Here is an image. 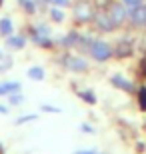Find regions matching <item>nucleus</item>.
Here are the masks:
<instances>
[{
    "instance_id": "24",
    "label": "nucleus",
    "mask_w": 146,
    "mask_h": 154,
    "mask_svg": "<svg viewBox=\"0 0 146 154\" xmlns=\"http://www.w3.org/2000/svg\"><path fill=\"white\" fill-rule=\"evenodd\" d=\"M74 154H96V150H78V152H74Z\"/></svg>"
},
{
    "instance_id": "21",
    "label": "nucleus",
    "mask_w": 146,
    "mask_h": 154,
    "mask_svg": "<svg viewBox=\"0 0 146 154\" xmlns=\"http://www.w3.org/2000/svg\"><path fill=\"white\" fill-rule=\"evenodd\" d=\"M80 130H84L86 134H92V132H94V130H92V126H90V124H80Z\"/></svg>"
},
{
    "instance_id": "22",
    "label": "nucleus",
    "mask_w": 146,
    "mask_h": 154,
    "mask_svg": "<svg viewBox=\"0 0 146 154\" xmlns=\"http://www.w3.org/2000/svg\"><path fill=\"white\" fill-rule=\"evenodd\" d=\"M124 4H126V6H130V8H134V6H138V4H140V0H124Z\"/></svg>"
},
{
    "instance_id": "9",
    "label": "nucleus",
    "mask_w": 146,
    "mask_h": 154,
    "mask_svg": "<svg viewBox=\"0 0 146 154\" xmlns=\"http://www.w3.org/2000/svg\"><path fill=\"white\" fill-rule=\"evenodd\" d=\"M48 16H50L52 22H56V24H60V22H64V20H66L64 10H62V8H58V6H52L50 10H48Z\"/></svg>"
},
{
    "instance_id": "8",
    "label": "nucleus",
    "mask_w": 146,
    "mask_h": 154,
    "mask_svg": "<svg viewBox=\"0 0 146 154\" xmlns=\"http://www.w3.org/2000/svg\"><path fill=\"white\" fill-rule=\"evenodd\" d=\"M28 78L34 80V82H42V80L46 78V70L42 68V66H32V68H28Z\"/></svg>"
},
{
    "instance_id": "20",
    "label": "nucleus",
    "mask_w": 146,
    "mask_h": 154,
    "mask_svg": "<svg viewBox=\"0 0 146 154\" xmlns=\"http://www.w3.org/2000/svg\"><path fill=\"white\" fill-rule=\"evenodd\" d=\"M52 6H58V8H66V6H70V0H52Z\"/></svg>"
},
{
    "instance_id": "18",
    "label": "nucleus",
    "mask_w": 146,
    "mask_h": 154,
    "mask_svg": "<svg viewBox=\"0 0 146 154\" xmlns=\"http://www.w3.org/2000/svg\"><path fill=\"white\" fill-rule=\"evenodd\" d=\"M88 16H90V10L86 8V4H82V6L76 8V18H78V20H86Z\"/></svg>"
},
{
    "instance_id": "19",
    "label": "nucleus",
    "mask_w": 146,
    "mask_h": 154,
    "mask_svg": "<svg viewBox=\"0 0 146 154\" xmlns=\"http://www.w3.org/2000/svg\"><path fill=\"white\" fill-rule=\"evenodd\" d=\"M40 110H42V112H50V114H58V112H62L58 106H52V104H42Z\"/></svg>"
},
{
    "instance_id": "11",
    "label": "nucleus",
    "mask_w": 146,
    "mask_h": 154,
    "mask_svg": "<svg viewBox=\"0 0 146 154\" xmlns=\"http://www.w3.org/2000/svg\"><path fill=\"white\" fill-rule=\"evenodd\" d=\"M96 24H98L102 30H106V32H108V30H112L114 26H116V22L112 20V16H98Z\"/></svg>"
},
{
    "instance_id": "5",
    "label": "nucleus",
    "mask_w": 146,
    "mask_h": 154,
    "mask_svg": "<svg viewBox=\"0 0 146 154\" xmlns=\"http://www.w3.org/2000/svg\"><path fill=\"white\" fill-rule=\"evenodd\" d=\"M130 18H132V22L136 24H146V6L138 4L132 8V12H130Z\"/></svg>"
},
{
    "instance_id": "27",
    "label": "nucleus",
    "mask_w": 146,
    "mask_h": 154,
    "mask_svg": "<svg viewBox=\"0 0 146 154\" xmlns=\"http://www.w3.org/2000/svg\"><path fill=\"white\" fill-rule=\"evenodd\" d=\"M2 56H4V52H2V48H0V58H2Z\"/></svg>"
},
{
    "instance_id": "23",
    "label": "nucleus",
    "mask_w": 146,
    "mask_h": 154,
    "mask_svg": "<svg viewBox=\"0 0 146 154\" xmlns=\"http://www.w3.org/2000/svg\"><path fill=\"white\" fill-rule=\"evenodd\" d=\"M140 106H142V108H146V90L140 92Z\"/></svg>"
},
{
    "instance_id": "13",
    "label": "nucleus",
    "mask_w": 146,
    "mask_h": 154,
    "mask_svg": "<svg viewBox=\"0 0 146 154\" xmlns=\"http://www.w3.org/2000/svg\"><path fill=\"white\" fill-rule=\"evenodd\" d=\"M24 94L20 90L18 92H12V94H8V106H20V104H24Z\"/></svg>"
},
{
    "instance_id": "10",
    "label": "nucleus",
    "mask_w": 146,
    "mask_h": 154,
    "mask_svg": "<svg viewBox=\"0 0 146 154\" xmlns=\"http://www.w3.org/2000/svg\"><path fill=\"white\" fill-rule=\"evenodd\" d=\"M18 6L26 14H36V10H38V2L36 0H18Z\"/></svg>"
},
{
    "instance_id": "17",
    "label": "nucleus",
    "mask_w": 146,
    "mask_h": 154,
    "mask_svg": "<svg viewBox=\"0 0 146 154\" xmlns=\"http://www.w3.org/2000/svg\"><path fill=\"white\" fill-rule=\"evenodd\" d=\"M12 66V56H8V54H4V56L0 58V72H6V70Z\"/></svg>"
},
{
    "instance_id": "25",
    "label": "nucleus",
    "mask_w": 146,
    "mask_h": 154,
    "mask_svg": "<svg viewBox=\"0 0 146 154\" xmlns=\"http://www.w3.org/2000/svg\"><path fill=\"white\" fill-rule=\"evenodd\" d=\"M0 114H8V106H4V104H0Z\"/></svg>"
},
{
    "instance_id": "7",
    "label": "nucleus",
    "mask_w": 146,
    "mask_h": 154,
    "mask_svg": "<svg viewBox=\"0 0 146 154\" xmlns=\"http://www.w3.org/2000/svg\"><path fill=\"white\" fill-rule=\"evenodd\" d=\"M22 90V86H20V82H0V96H8V94H12V92H18Z\"/></svg>"
},
{
    "instance_id": "16",
    "label": "nucleus",
    "mask_w": 146,
    "mask_h": 154,
    "mask_svg": "<svg viewBox=\"0 0 146 154\" xmlns=\"http://www.w3.org/2000/svg\"><path fill=\"white\" fill-rule=\"evenodd\" d=\"M78 96L80 98H84V102H88V104H96V96L92 94L90 90H80L78 92Z\"/></svg>"
},
{
    "instance_id": "12",
    "label": "nucleus",
    "mask_w": 146,
    "mask_h": 154,
    "mask_svg": "<svg viewBox=\"0 0 146 154\" xmlns=\"http://www.w3.org/2000/svg\"><path fill=\"white\" fill-rule=\"evenodd\" d=\"M110 16H112V20L116 24H120L124 20V16H126V12H124V8L120 4H114L112 6V10H110Z\"/></svg>"
},
{
    "instance_id": "4",
    "label": "nucleus",
    "mask_w": 146,
    "mask_h": 154,
    "mask_svg": "<svg viewBox=\"0 0 146 154\" xmlns=\"http://www.w3.org/2000/svg\"><path fill=\"white\" fill-rule=\"evenodd\" d=\"M6 44H8V48L22 50L24 46L28 44V36H24V34H10L8 38H6Z\"/></svg>"
},
{
    "instance_id": "15",
    "label": "nucleus",
    "mask_w": 146,
    "mask_h": 154,
    "mask_svg": "<svg viewBox=\"0 0 146 154\" xmlns=\"http://www.w3.org/2000/svg\"><path fill=\"white\" fill-rule=\"evenodd\" d=\"M34 120H38V114H22L20 116V118H16V122H14V124L16 126H22V124H26V122H34Z\"/></svg>"
},
{
    "instance_id": "14",
    "label": "nucleus",
    "mask_w": 146,
    "mask_h": 154,
    "mask_svg": "<svg viewBox=\"0 0 146 154\" xmlns=\"http://www.w3.org/2000/svg\"><path fill=\"white\" fill-rule=\"evenodd\" d=\"M112 84L118 86V88H122L126 92H132V84H130L128 80H124L122 76H112Z\"/></svg>"
},
{
    "instance_id": "1",
    "label": "nucleus",
    "mask_w": 146,
    "mask_h": 154,
    "mask_svg": "<svg viewBox=\"0 0 146 154\" xmlns=\"http://www.w3.org/2000/svg\"><path fill=\"white\" fill-rule=\"evenodd\" d=\"M28 38L32 40L36 46H42V48H50V46H52L50 30H48V26H46L44 22H38V24H34V26H30Z\"/></svg>"
},
{
    "instance_id": "6",
    "label": "nucleus",
    "mask_w": 146,
    "mask_h": 154,
    "mask_svg": "<svg viewBox=\"0 0 146 154\" xmlns=\"http://www.w3.org/2000/svg\"><path fill=\"white\" fill-rule=\"evenodd\" d=\"M10 34H14V22L8 16L0 18V36L2 38H8Z\"/></svg>"
},
{
    "instance_id": "2",
    "label": "nucleus",
    "mask_w": 146,
    "mask_h": 154,
    "mask_svg": "<svg viewBox=\"0 0 146 154\" xmlns=\"http://www.w3.org/2000/svg\"><path fill=\"white\" fill-rule=\"evenodd\" d=\"M90 54H92L94 60L104 62V60H108L112 56V48L106 42H102V40H94V42H90Z\"/></svg>"
},
{
    "instance_id": "3",
    "label": "nucleus",
    "mask_w": 146,
    "mask_h": 154,
    "mask_svg": "<svg viewBox=\"0 0 146 154\" xmlns=\"http://www.w3.org/2000/svg\"><path fill=\"white\" fill-rule=\"evenodd\" d=\"M64 64H66V68L72 70V72H84V70L88 68L86 60L80 58V56H66L64 58Z\"/></svg>"
},
{
    "instance_id": "26",
    "label": "nucleus",
    "mask_w": 146,
    "mask_h": 154,
    "mask_svg": "<svg viewBox=\"0 0 146 154\" xmlns=\"http://www.w3.org/2000/svg\"><path fill=\"white\" fill-rule=\"evenodd\" d=\"M38 4H52V0H36Z\"/></svg>"
}]
</instances>
